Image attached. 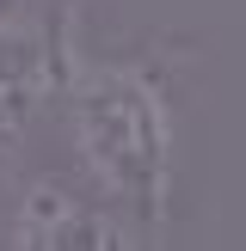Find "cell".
I'll use <instances>...</instances> for the list:
<instances>
[{
    "mask_svg": "<svg viewBox=\"0 0 246 251\" xmlns=\"http://www.w3.org/2000/svg\"><path fill=\"white\" fill-rule=\"evenodd\" d=\"M12 239L31 251H117L129 245L123 227H111L98 208H86V196H74L68 184H31L12 221Z\"/></svg>",
    "mask_w": 246,
    "mask_h": 251,
    "instance_id": "cell-2",
    "label": "cell"
},
{
    "mask_svg": "<svg viewBox=\"0 0 246 251\" xmlns=\"http://www.w3.org/2000/svg\"><path fill=\"white\" fill-rule=\"evenodd\" d=\"M68 129L86 172L142 221L172 208V117L160 86L129 61H56Z\"/></svg>",
    "mask_w": 246,
    "mask_h": 251,
    "instance_id": "cell-1",
    "label": "cell"
},
{
    "mask_svg": "<svg viewBox=\"0 0 246 251\" xmlns=\"http://www.w3.org/2000/svg\"><path fill=\"white\" fill-rule=\"evenodd\" d=\"M49 80H56V55L43 49V37L37 31H0V159L19 147V135L37 117Z\"/></svg>",
    "mask_w": 246,
    "mask_h": 251,
    "instance_id": "cell-3",
    "label": "cell"
},
{
    "mask_svg": "<svg viewBox=\"0 0 246 251\" xmlns=\"http://www.w3.org/2000/svg\"><path fill=\"white\" fill-rule=\"evenodd\" d=\"M43 0H0V31H37Z\"/></svg>",
    "mask_w": 246,
    "mask_h": 251,
    "instance_id": "cell-4",
    "label": "cell"
}]
</instances>
